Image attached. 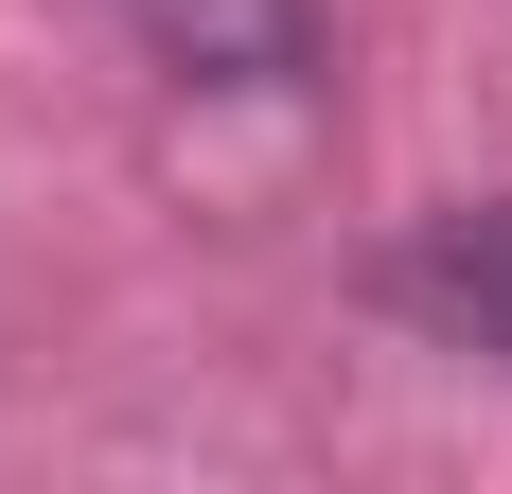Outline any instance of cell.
I'll return each mask as SVG.
<instances>
[{"label":"cell","instance_id":"obj_1","mask_svg":"<svg viewBox=\"0 0 512 494\" xmlns=\"http://www.w3.org/2000/svg\"><path fill=\"white\" fill-rule=\"evenodd\" d=\"M142 36H159V53H248L265 0H142Z\"/></svg>","mask_w":512,"mask_h":494}]
</instances>
